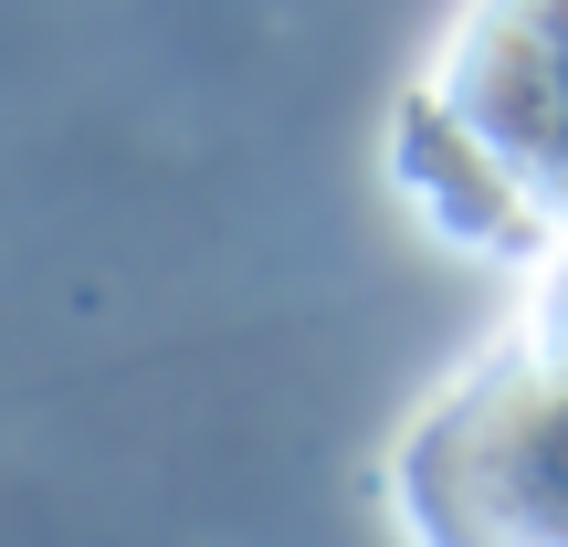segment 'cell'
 I'll list each match as a JSON object with an SVG mask.
<instances>
[{
  "mask_svg": "<svg viewBox=\"0 0 568 547\" xmlns=\"http://www.w3.org/2000/svg\"><path fill=\"white\" fill-rule=\"evenodd\" d=\"M422 516L443 547H568V379L506 368L422 443Z\"/></svg>",
  "mask_w": 568,
  "mask_h": 547,
  "instance_id": "1",
  "label": "cell"
},
{
  "mask_svg": "<svg viewBox=\"0 0 568 547\" xmlns=\"http://www.w3.org/2000/svg\"><path fill=\"white\" fill-rule=\"evenodd\" d=\"M537 368H558V379H568V284L548 295V326H537Z\"/></svg>",
  "mask_w": 568,
  "mask_h": 547,
  "instance_id": "2",
  "label": "cell"
}]
</instances>
